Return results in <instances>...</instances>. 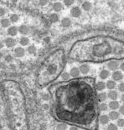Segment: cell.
I'll return each instance as SVG.
<instances>
[{"label": "cell", "instance_id": "1", "mask_svg": "<svg viewBox=\"0 0 124 130\" xmlns=\"http://www.w3.org/2000/svg\"><path fill=\"white\" fill-rule=\"evenodd\" d=\"M111 47L107 42H104L101 44L96 45L94 48V53L97 56H103L111 52Z\"/></svg>", "mask_w": 124, "mask_h": 130}, {"label": "cell", "instance_id": "2", "mask_svg": "<svg viewBox=\"0 0 124 130\" xmlns=\"http://www.w3.org/2000/svg\"><path fill=\"white\" fill-rule=\"evenodd\" d=\"M107 67H108V69L110 70L117 71V69L120 67V63H119V62L117 60H112L107 63Z\"/></svg>", "mask_w": 124, "mask_h": 130}, {"label": "cell", "instance_id": "3", "mask_svg": "<svg viewBox=\"0 0 124 130\" xmlns=\"http://www.w3.org/2000/svg\"><path fill=\"white\" fill-rule=\"evenodd\" d=\"M70 14L74 18H79L81 15V10L79 7H73L70 10Z\"/></svg>", "mask_w": 124, "mask_h": 130}, {"label": "cell", "instance_id": "4", "mask_svg": "<svg viewBox=\"0 0 124 130\" xmlns=\"http://www.w3.org/2000/svg\"><path fill=\"white\" fill-rule=\"evenodd\" d=\"M112 79H113V81H121L123 78V74L122 73L121 71H114V73L112 74Z\"/></svg>", "mask_w": 124, "mask_h": 130}, {"label": "cell", "instance_id": "5", "mask_svg": "<svg viewBox=\"0 0 124 130\" xmlns=\"http://www.w3.org/2000/svg\"><path fill=\"white\" fill-rule=\"evenodd\" d=\"M14 55L17 57V58H22V57L24 56L25 54V50L22 47H18L14 49Z\"/></svg>", "mask_w": 124, "mask_h": 130}, {"label": "cell", "instance_id": "6", "mask_svg": "<svg viewBox=\"0 0 124 130\" xmlns=\"http://www.w3.org/2000/svg\"><path fill=\"white\" fill-rule=\"evenodd\" d=\"M7 32H8V34H9V36L13 37V36H16V35H17V34L19 32V29L16 28L15 26H11V27H9V28H8Z\"/></svg>", "mask_w": 124, "mask_h": 130}, {"label": "cell", "instance_id": "7", "mask_svg": "<svg viewBox=\"0 0 124 130\" xmlns=\"http://www.w3.org/2000/svg\"><path fill=\"white\" fill-rule=\"evenodd\" d=\"M5 45L7 46L8 48H13V46H15V39H13V38H7L4 40Z\"/></svg>", "mask_w": 124, "mask_h": 130}, {"label": "cell", "instance_id": "8", "mask_svg": "<svg viewBox=\"0 0 124 130\" xmlns=\"http://www.w3.org/2000/svg\"><path fill=\"white\" fill-rule=\"evenodd\" d=\"M70 75L71 76V77H73V78H77V77H79V75L80 74H81V72H80V70L78 68H76V67H74L72 68V69H70Z\"/></svg>", "mask_w": 124, "mask_h": 130}, {"label": "cell", "instance_id": "9", "mask_svg": "<svg viewBox=\"0 0 124 130\" xmlns=\"http://www.w3.org/2000/svg\"><path fill=\"white\" fill-rule=\"evenodd\" d=\"M57 71V66L56 64H50L47 67V73L49 74H54Z\"/></svg>", "mask_w": 124, "mask_h": 130}, {"label": "cell", "instance_id": "10", "mask_svg": "<svg viewBox=\"0 0 124 130\" xmlns=\"http://www.w3.org/2000/svg\"><path fill=\"white\" fill-rule=\"evenodd\" d=\"M79 70L81 74H86L87 73H89V71H90V66L87 64H82V65H81V67H80Z\"/></svg>", "mask_w": 124, "mask_h": 130}, {"label": "cell", "instance_id": "11", "mask_svg": "<svg viewBox=\"0 0 124 130\" xmlns=\"http://www.w3.org/2000/svg\"><path fill=\"white\" fill-rule=\"evenodd\" d=\"M107 97L109 98L110 99H112V101H116V99L118 98V93L117 92H116L114 90H111L107 94Z\"/></svg>", "mask_w": 124, "mask_h": 130}, {"label": "cell", "instance_id": "12", "mask_svg": "<svg viewBox=\"0 0 124 130\" xmlns=\"http://www.w3.org/2000/svg\"><path fill=\"white\" fill-rule=\"evenodd\" d=\"M110 76V72L108 70H106V69H103L101 70L100 72V74H99V77L101 78V79H106Z\"/></svg>", "mask_w": 124, "mask_h": 130}, {"label": "cell", "instance_id": "13", "mask_svg": "<svg viewBox=\"0 0 124 130\" xmlns=\"http://www.w3.org/2000/svg\"><path fill=\"white\" fill-rule=\"evenodd\" d=\"M119 106H120L119 103H118L117 101H112V102H110V104H108V108H110L113 111H116L117 108H120Z\"/></svg>", "mask_w": 124, "mask_h": 130}, {"label": "cell", "instance_id": "14", "mask_svg": "<svg viewBox=\"0 0 124 130\" xmlns=\"http://www.w3.org/2000/svg\"><path fill=\"white\" fill-rule=\"evenodd\" d=\"M19 32H20L21 34H23V35H27V34H29V29L28 27L25 26V25H21L19 28Z\"/></svg>", "mask_w": 124, "mask_h": 130}, {"label": "cell", "instance_id": "15", "mask_svg": "<svg viewBox=\"0 0 124 130\" xmlns=\"http://www.w3.org/2000/svg\"><path fill=\"white\" fill-rule=\"evenodd\" d=\"M10 23L11 22L9 20V18H3V19H1V21H0V24H1L3 28H9Z\"/></svg>", "mask_w": 124, "mask_h": 130}, {"label": "cell", "instance_id": "16", "mask_svg": "<svg viewBox=\"0 0 124 130\" xmlns=\"http://www.w3.org/2000/svg\"><path fill=\"white\" fill-rule=\"evenodd\" d=\"M119 115L120 113L117 112V111H112V112H110L108 117L111 120H116V119L119 118Z\"/></svg>", "mask_w": 124, "mask_h": 130}, {"label": "cell", "instance_id": "17", "mask_svg": "<svg viewBox=\"0 0 124 130\" xmlns=\"http://www.w3.org/2000/svg\"><path fill=\"white\" fill-rule=\"evenodd\" d=\"M71 24V21L69 18H62L61 20V25L62 27H64V28H68V27H70Z\"/></svg>", "mask_w": 124, "mask_h": 130}, {"label": "cell", "instance_id": "18", "mask_svg": "<svg viewBox=\"0 0 124 130\" xmlns=\"http://www.w3.org/2000/svg\"><path fill=\"white\" fill-rule=\"evenodd\" d=\"M62 9H63V5L61 3L56 2L53 4V9L56 11V12H60V11L62 10Z\"/></svg>", "mask_w": 124, "mask_h": 130}, {"label": "cell", "instance_id": "19", "mask_svg": "<svg viewBox=\"0 0 124 130\" xmlns=\"http://www.w3.org/2000/svg\"><path fill=\"white\" fill-rule=\"evenodd\" d=\"M116 86H117V84H116V82L113 80H109L107 81V83H106V87L108 89H110V90H112V89H114L116 88Z\"/></svg>", "mask_w": 124, "mask_h": 130}, {"label": "cell", "instance_id": "20", "mask_svg": "<svg viewBox=\"0 0 124 130\" xmlns=\"http://www.w3.org/2000/svg\"><path fill=\"white\" fill-rule=\"evenodd\" d=\"M106 88V83L102 82V81H100V82L96 83V88L97 91H102L104 88Z\"/></svg>", "mask_w": 124, "mask_h": 130}, {"label": "cell", "instance_id": "21", "mask_svg": "<svg viewBox=\"0 0 124 130\" xmlns=\"http://www.w3.org/2000/svg\"><path fill=\"white\" fill-rule=\"evenodd\" d=\"M49 19L50 20V22H52V23H57L60 19V17L57 13H52V14L49 15Z\"/></svg>", "mask_w": 124, "mask_h": 130}, {"label": "cell", "instance_id": "22", "mask_svg": "<svg viewBox=\"0 0 124 130\" xmlns=\"http://www.w3.org/2000/svg\"><path fill=\"white\" fill-rule=\"evenodd\" d=\"M109 120H110V118L107 115L104 114V115H101L100 117V123L101 124H107L109 123Z\"/></svg>", "mask_w": 124, "mask_h": 130}, {"label": "cell", "instance_id": "23", "mask_svg": "<svg viewBox=\"0 0 124 130\" xmlns=\"http://www.w3.org/2000/svg\"><path fill=\"white\" fill-rule=\"evenodd\" d=\"M81 7L85 11H90L91 9H92V4H91L90 2L86 1V2H84L83 4H82Z\"/></svg>", "mask_w": 124, "mask_h": 130}, {"label": "cell", "instance_id": "24", "mask_svg": "<svg viewBox=\"0 0 124 130\" xmlns=\"http://www.w3.org/2000/svg\"><path fill=\"white\" fill-rule=\"evenodd\" d=\"M19 43L22 46H27L29 43V39L27 37H22L19 39Z\"/></svg>", "mask_w": 124, "mask_h": 130}, {"label": "cell", "instance_id": "25", "mask_svg": "<svg viewBox=\"0 0 124 130\" xmlns=\"http://www.w3.org/2000/svg\"><path fill=\"white\" fill-rule=\"evenodd\" d=\"M27 51H28V53L29 54H35V53H36L37 51V48L34 45H30L28 47V48H27Z\"/></svg>", "mask_w": 124, "mask_h": 130}, {"label": "cell", "instance_id": "26", "mask_svg": "<svg viewBox=\"0 0 124 130\" xmlns=\"http://www.w3.org/2000/svg\"><path fill=\"white\" fill-rule=\"evenodd\" d=\"M107 94L106 93H100L97 96V99L100 102H104L107 99Z\"/></svg>", "mask_w": 124, "mask_h": 130}, {"label": "cell", "instance_id": "27", "mask_svg": "<svg viewBox=\"0 0 124 130\" xmlns=\"http://www.w3.org/2000/svg\"><path fill=\"white\" fill-rule=\"evenodd\" d=\"M19 17L18 14H15V13H13V14H12L10 16L9 18V20L11 23H17V22L19 21Z\"/></svg>", "mask_w": 124, "mask_h": 130}, {"label": "cell", "instance_id": "28", "mask_svg": "<svg viewBox=\"0 0 124 130\" xmlns=\"http://www.w3.org/2000/svg\"><path fill=\"white\" fill-rule=\"evenodd\" d=\"M56 130H67V125L64 123H58L56 126Z\"/></svg>", "mask_w": 124, "mask_h": 130}, {"label": "cell", "instance_id": "29", "mask_svg": "<svg viewBox=\"0 0 124 130\" xmlns=\"http://www.w3.org/2000/svg\"><path fill=\"white\" fill-rule=\"evenodd\" d=\"M4 59H5V62H6V63H12L13 61V57L12 55H10V54H9V55L5 56Z\"/></svg>", "mask_w": 124, "mask_h": 130}, {"label": "cell", "instance_id": "30", "mask_svg": "<svg viewBox=\"0 0 124 130\" xmlns=\"http://www.w3.org/2000/svg\"><path fill=\"white\" fill-rule=\"evenodd\" d=\"M107 130H118V127L113 123H110L107 126Z\"/></svg>", "mask_w": 124, "mask_h": 130}, {"label": "cell", "instance_id": "31", "mask_svg": "<svg viewBox=\"0 0 124 130\" xmlns=\"http://www.w3.org/2000/svg\"><path fill=\"white\" fill-rule=\"evenodd\" d=\"M70 74H69V73H67V72L63 73L62 75H61L62 79H64V80H67V79H69V78H70Z\"/></svg>", "mask_w": 124, "mask_h": 130}, {"label": "cell", "instance_id": "32", "mask_svg": "<svg viewBox=\"0 0 124 130\" xmlns=\"http://www.w3.org/2000/svg\"><path fill=\"white\" fill-rule=\"evenodd\" d=\"M107 108H108V106H107V104H105V103H102V104H101V105H100L101 111H107Z\"/></svg>", "mask_w": 124, "mask_h": 130}, {"label": "cell", "instance_id": "33", "mask_svg": "<svg viewBox=\"0 0 124 130\" xmlns=\"http://www.w3.org/2000/svg\"><path fill=\"white\" fill-rule=\"evenodd\" d=\"M117 126L124 127V119L123 118H118L117 119Z\"/></svg>", "mask_w": 124, "mask_h": 130}, {"label": "cell", "instance_id": "34", "mask_svg": "<svg viewBox=\"0 0 124 130\" xmlns=\"http://www.w3.org/2000/svg\"><path fill=\"white\" fill-rule=\"evenodd\" d=\"M118 90H119L121 93H124V83H121L119 85H118Z\"/></svg>", "mask_w": 124, "mask_h": 130}, {"label": "cell", "instance_id": "35", "mask_svg": "<svg viewBox=\"0 0 124 130\" xmlns=\"http://www.w3.org/2000/svg\"><path fill=\"white\" fill-rule=\"evenodd\" d=\"M63 3H64V4L65 5V6L70 7V6H71V5L74 4V1H64Z\"/></svg>", "mask_w": 124, "mask_h": 130}, {"label": "cell", "instance_id": "36", "mask_svg": "<svg viewBox=\"0 0 124 130\" xmlns=\"http://www.w3.org/2000/svg\"><path fill=\"white\" fill-rule=\"evenodd\" d=\"M5 13H6V10H5L4 8H0V17L4 16Z\"/></svg>", "mask_w": 124, "mask_h": 130}, {"label": "cell", "instance_id": "37", "mask_svg": "<svg viewBox=\"0 0 124 130\" xmlns=\"http://www.w3.org/2000/svg\"><path fill=\"white\" fill-rule=\"evenodd\" d=\"M6 68H7V65L5 63V62H0V69H5Z\"/></svg>", "mask_w": 124, "mask_h": 130}, {"label": "cell", "instance_id": "38", "mask_svg": "<svg viewBox=\"0 0 124 130\" xmlns=\"http://www.w3.org/2000/svg\"><path fill=\"white\" fill-rule=\"evenodd\" d=\"M119 113L121 114L124 115V105H122V106L119 108Z\"/></svg>", "mask_w": 124, "mask_h": 130}, {"label": "cell", "instance_id": "39", "mask_svg": "<svg viewBox=\"0 0 124 130\" xmlns=\"http://www.w3.org/2000/svg\"><path fill=\"white\" fill-rule=\"evenodd\" d=\"M49 39H49V37H46V38H45V39H44V41H45V43H49V41H50Z\"/></svg>", "mask_w": 124, "mask_h": 130}, {"label": "cell", "instance_id": "40", "mask_svg": "<svg viewBox=\"0 0 124 130\" xmlns=\"http://www.w3.org/2000/svg\"><path fill=\"white\" fill-rule=\"evenodd\" d=\"M40 5H45V4H47V1H40Z\"/></svg>", "mask_w": 124, "mask_h": 130}, {"label": "cell", "instance_id": "41", "mask_svg": "<svg viewBox=\"0 0 124 130\" xmlns=\"http://www.w3.org/2000/svg\"><path fill=\"white\" fill-rule=\"evenodd\" d=\"M120 68H121V69H122V71H124V63H121V65H120Z\"/></svg>", "mask_w": 124, "mask_h": 130}, {"label": "cell", "instance_id": "42", "mask_svg": "<svg viewBox=\"0 0 124 130\" xmlns=\"http://www.w3.org/2000/svg\"><path fill=\"white\" fill-rule=\"evenodd\" d=\"M69 130H79V129L77 128L76 127H70V129H69Z\"/></svg>", "mask_w": 124, "mask_h": 130}, {"label": "cell", "instance_id": "43", "mask_svg": "<svg viewBox=\"0 0 124 130\" xmlns=\"http://www.w3.org/2000/svg\"><path fill=\"white\" fill-rule=\"evenodd\" d=\"M3 48H4V43H3V42L0 41V49H2Z\"/></svg>", "mask_w": 124, "mask_h": 130}, {"label": "cell", "instance_id": "44", "mask_svg": "<svg viewBox=\"0 0 124 130\" xmlns=\"http://www.w3.org/2000/svg\"><path fill=\"white\" fill-rule=\"evenodd\" d=\"M43 99H44V100H48V99H49V97L47 96V95H45L43 97Z\"/></svg>", "mask_w": 124, "mask_h": 130}, {"label": "cell", "instance_id": "45", "mask_svg": "<svg viewBox=\"0 0 124 130\" xmlns=\"http://www.w3.org/2000/svg\"><path fill=\"white\" fill-rule=\"evenodd\" d=\"M121 99H122V101L124 103V93L122 94V96H121Z\"/></svg>", "mask_w": 124, "mask_h": 130}, {"label": "cell", "instance_id": "46", "mask_svg": "<svg viewBox=\"0 0 124 130\" xmlns=\"http://www.w3.org/2000/svg\"><path fill=\"white\" fill-rule=\"evenodd\" d=\"M3 56H4V55H3V53H2V52H0V59H2Z\"/></svg>", "mask_w": 124, "mask_h": 130}, {"label": "cell", "instance_id": "47", "mask_svg": "<svg viewBox=\"0 0 124 130\" xmlns=\"http://www.w3.org/2000/svg\"><path fill=\"white\" fill-rule=\"evenodd\" d=\"M10 66H11V69H15V67H14L15 65H13V64H11Z\"/></svg>", "mask_w": 124, "mask_h": 130}, {"label": "cell", "instance_id": "48", "mask_svg": "<svg viewBox=\"0 0 124 130\" xmlns=\"http://www.w3.org/2000/svg\"><path fill=\"white\" fill-rule=\"evenodd\" d=\"M123 78H124V77H123Z\"/></svg>", "mask_w": 124, "mask_h": 130}]
</instances>
